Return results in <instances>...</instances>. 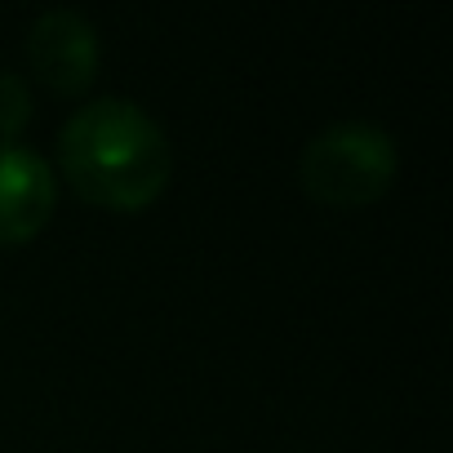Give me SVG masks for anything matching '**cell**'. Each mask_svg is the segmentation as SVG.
<instances>
[{"instance_id": "cell-1", "label": "cell", "mask_w": 453, "mask_h": 453, "mask_svg": "<svg viewBox=\"0 0 453 453\" xmlns=\"http://www.w3.org/2000/svg\"><path fill=\"white\" fill-rule=\"evenodd\" d=\"M58 151L72 187L111 209L147 204L173 165L165 129L129 98H94L76 107L58 134Z\"/></svg>"}, {"instance_id": "cell-2", "label": "cell", "mask_w": 453, "mask_h": 453, "mask_svg": "<svg viewBox=\"0 0 453 453\" xmlns=\"http://www.w3.org/2000/svg\"><path fill=\"white\" fill-rule=\"evenodd\" d=\"M298 178L316 200L365 204L382 196L395 178V142L382 125L338 120L307 138L298 156Z\"/></svg>"}, {"instance_id": "cell-3", "label": "cell", "mask_w": 453, "mask_h": 453, "mask_svg": "<svg viewBox=\"0 0 453 453\" xmlns=\"http://www.w3.org/2000/svg\"><path fill=\"white\" fill-rule=\"evenodd\" d=\"M27 58H32L36 76L50 89H58V94L85 89L94 67H98V32H94V23L81 10L54 5V10H45L32 23Z\"/></svg>"}, {"instance_id": "cell-4", "label": "cell", "mask_w": 453, "mask_h": 453, "mask_svg": "<svg viewBox=\"0 0 453 453\" xmlns=\"http://www.w3.org/2000/svg\"><path fill=\"white\" fill-rule=\"evenodd\" d=\"M54 169L23 142H0V245H19L54 209Z\"/></svg>"}, {"instance_id": "cell-5", "label": "cell", "mask_w": 453, "mask_h": 453, "mask_svg": "<svg viewBox=\"0 0 453 453\" xmlns=\"http://www.w3.org/2000/svg\"><path fill=\"white\" fill-rule=\"evenodd\" d=\"M32 116V89L19 72H5L0 67V138L14 142V134L27 125Z\"/></svg>"}]
</instances>
